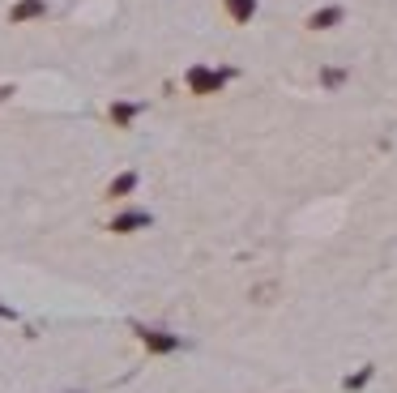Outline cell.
<instances>
[{
    "mask_svg": "<svg viewBox=\"0 0 397 393\" xmlns=\"http://www.w3.org/2000/svg\"><path fill=\"white\" fill-rule=\"evenodd\" d=\"M13 94V86H0V103H5V98Z\"/></svg>",
    "mask_w": 397,
    "mask_h": 393,
    "instance_id": "obj_9",
    "label": "cell"
},
{
    "mask_svg": "<svg viewBox=\"0 0 397 393\" xmlns=\"http://www.w3.org/2000/svg\"><path fill=\"white\" fill-rule=\"evenodd\" d=\"M5 17H9V26H30V21L47 17V0H13Z\"/></svg>",
    "mask_w": 397,
    "mask_h": 393,
    "instance_id": "obj_2",
    "label": "cell"
},
{
    "mask_svg": "<svg viewBox=\"0 0 397 393\" xmlns=\"http://www.w3.org/2000/svg\"><path fill=\"white\" fill-rule=\"evenodd\" d=\"M231 77H235V68H227V64H192V68L184 73V82H188V90H192V94H201V98L218 94V90L227 86Z\"/></svg>",
    "mask_w": 397,
    "mask_h": 393,
    "instance_id": "obj_1",
    "label": "cell"
},
{
    "mask_svg": "<svg viewBox=\"0 0 397 393\" xmlns=\"http://www.w3.org/2000/svg\"><path fill=\"white\" fill-rule=\"evenodd\" d=\"M133 188H137V171H124V176H116V180L107 184V196H111V201H124Z\"/></svg>",
    "mask_w": 397,
    "mask_h": 393,
    "instance_id": "obj_7",
    "label": "cell"
},
{
    "mask_svg": "<svg viewBox=\"0 0 397 393\" xmlns=\"http://www.w3.org/2000/svg\"><path fill=\"white\" fill-rule=\"evenodd\" d=\"M342 17H346L342 5H320L316 13H308V30H333V26H342Z\"/></svg>",
    "mask_w": 397,
    "mask_h": 393,
    "instance_id": "obj_3",
    "label": "cell"
},
{
    "mask_svg": "<svg viewBox=\"0 0 397 393\" xmlns=\"http://www.w3.org/2000/svg\"><path fill=\"white\" fill-rule=\"evenodd\" d=\"M137 227H150V214H145V210H124L120 218H111V231H137Z\"/></svg>",
    "mask_w": 397,
    "mask_h": 393,
    "instance_id": "obj_6",
    "label": "cell"
},
{
    "mask_svg": "<svg viewBox=\"0 0 397 393\" xmlns=\"http://www.w3.org/2000/svg\"><path fill=\"white\" fill-rule=\"evenodd\" d=\"M257 9H261V0H222V13H227L235 26H248V21L257 17Z\"/></svg>",
    "mask_w": 397,
    "mask_h": 393,
    "instance_id": "obj_5",
    "label": "cell"
},
{
    "mask_svg": "<svg viewBox=\"0 0 397 393\" xmlns=\"http://www.w3.org/2000/svg\"><path fill=\"white\" fill-rule=\"evenodd\" d=\"M145 111V103H124V98H116V103L107 107V120L116 129H133V120Z\"/></svg>",
    "mask_w": 397,
    "mask_h": 393,
    "instance_id": "obj_4",
    "label": "cell"
},
{
    "mask_svg": "<svg viewBox=\"0 0 397 393\" xmlns=\"http://www.w3.org/2000/svg\"><path fill=\"white\" fill-rule=\"evenodd\" d=\"M346 77H351V73H346L342 64H325V68H320V86H325V90H342Z\"/></svg>",
    "mask_w": 397,
    "mask_h": 393,
    "instance_id": "obj_8",
    "label": "cell"
}]
</instances>
